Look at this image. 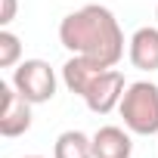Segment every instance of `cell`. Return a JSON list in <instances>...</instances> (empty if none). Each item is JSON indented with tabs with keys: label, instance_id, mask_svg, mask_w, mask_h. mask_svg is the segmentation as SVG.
Returning a JSON list of instances; mask_svg holds the SVG:
<instances>
[{
	"label": "cell",
	"instance_id": "cell-8",
	"mask_svg": "<svg viewBox=\"0 0 158 158\" xmlns=\"http://www.w3.org/2000/svg\"><path fill=\"white\" fill-rule=\"evenodd\" d=\"M130 155H133V143L124 127L106 124L93 133V158H130Z\"/></svg>",
	"mask_w": 158,
	"mask_h": 158
},
{
	"label": "cell",
	"instance_id": "cell-10",
	"mask_svg": "<svg viewBox=\"0 0 158 158\" xmlns=\"http://www.w3.org/2000/svg\"><path fill=\"white\" fill-rule=\"evenodd\" d=\"M22 62V40L10 28H0V68H16Z\"/></svg>",
	"mask_w": 158,
	"mask_h": 158
},
{
	"label": "cell",
	"instance_id": "cell-13",
	"mask_svg": "<svg viewBox=\"0 0 158 158\" xmlns=\"http://www.w3.org/2000/svg\"><path fill=\"white\" fill-rule=\"evenodd\" d=\"M155 19H158V10H155Z\"/></svg>",
	"mask_w": 158,
	"mask_h": 158
},
{
	"label": "cell",
	"instance_id": "cell-1",
	"mask_svg": "<svg viewBox=\"0 0 158 158\" xmlns=\"http://www.w3.org/2000/svg\"><path fill=\"white\" fill-rule=\"evenodd\" d=\"M59 44L71 56H87L115 68L124 56V31L109 6L87 3L59 22Z\"/></svg>",
	"mask_w": 158,
	"mask_h": 158
},
{
	"label": "cell",
	"instance_id": "cell-9",
	"mask_svg": "<svg viewBox=\"0 0 158 158\" xmlns=\"http://www.w3.org/2000/svg\"><path fill=\"white\" fill-rule=\"evenodd\" d=\"M53 158H93V136L84 130H65L53 143Z\"/></svg>",
	"mask_w": 158,
	"mask_h": 158
},
{
	"label": "cell",
	"instance_id": "cell-4",
	"mask_svg": "<svg viewBox=\"0 0 158 158\" xmlns=\"http://www.w3.org/2000/svg\"><path fill=\"white\" fill-rule=\"evenodd\" d=\"M127 84H124V71L118 68H106L96 81L90 84V90L84 93V102L93 115H109L112 109L121 106V96H124Z\"/></svg>",
	"mask_w": 158,
	"mask_h": 158
},
{
	"label": "cell",
	"instance_id": "cell-3",
	"mask_svg": "<svg viewBox=\"0 0 158 158\" xmlns=\"http://www.w3.org/2000/svg\"><path fill=\"white\" fill-rule=\"evenodd\" d=\"M31 106H44L56 96V71L50 68L47 59H22L13 68V81H10Z\"/></svg>",
	"mask_w": 158,
	"mask_h": 158
},
{
	"label": "cell",
	"instance_id": "cell-6",
	"mask_svg": "<svg viewBox=\"0 0 158 158\" xmlns=\"http://www.w3.org/2000/svg\"><path fill=\"white\" fill-rule=\"evenodd\" d=\"M106 68H109V65H102V62H96V59L71 56V59L62 65V84H65L74 96H81V99H84V93L90 90V84L96 81V77H99Z\"/></svg>",
	"mask_w": 158,
	"mask_h": 158
},
{
	"label": "cell",
	"instance_id": "cell-7",
	"mask_svg": "<svg viewBox=\"0 0 158 158\" xmlns=\"http://www.w3.org/2000/svg\"><path fill=\"white\" fill-rule=\"evenodd\" d=\"M127 56L139 71H158V28H136L127 40Z\"/></svg>",
	"mask_w": 158,
	"mask_h": 158
},
{
	"label": "cell",
	"instance_id": "cell-5",
	"mask_svg": "<svg viewBox=\"0 0 158 158\" xmlns=\"http://www.w3.org/2000/svg\"><path fill=\"white\" fill-rule=\"evenodd\" d=\"M0 93H3V102H0V133L6 139L28 133L31 130V102L13 84H3Z\"/></svg>",
	"mask_w": 158,
	"mask_h": 158
},
{
	"label": "cell",
	"instance_id": "cell-11",
	"mask_svg": "<svg viewBox=\"0 0 158 158\" xmlns=\"http://www.w3.org/2000/svg\"><path fill=\"white\" fill-rule=\"evenodd\" d=\"M19 0H0V28H10V22L16 19Z\"/></svg>",
	"mask_w": 158,
	"mask_h": 158
},
{
	"label": "cell",
	"instance_id": "cell-2",
	"mask_svg": "<svg viewBox=\"0 0 158 158\" xmlns=\"http://www.w3.org/2000/svg\"><path fill=\"white\" fill-rule=\"evenodd\" d=\"M124 127L136 136H155L158 133V84L152 81H133L127 84L121 106H118Z\"/></svg>",
	"mask_w": 158,
	"mask_h": 158
},
{
	"label": "cell",
	"instance_id": "cell-12",
	"mask_svg": "<svg viewBox=\"0 0 158 158\" xmlns=\"http://www.w3.org/2000/svg\"><path fill=\"white\" fill-rule=\"evenodd\" d=\"M22 158H44V155H22Z\"/></svg>",
	"mask_w": 158,
	"mask_h": 158
}]
</instances>
